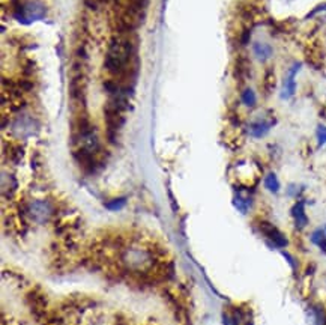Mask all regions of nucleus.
Listing matches in <instances>:
<instances>
[{
	"label": "nucleus",
	"instance_id": "f257e3e1",
	"mask_svg": "<svg viewBox=\"0 0 326 325\" xmlns=\"http://www.w3.org/2000/svg\"><path fill=\"white\" fill-rule=\"evenodd\" d=\"M134 55V47L130 40L119 37L114 38L108 47L104 67L108 73L116 74L118 77H125L128 74V65Z\"/></svg>",
	"mask_w": 326,
	"mask_h": 325
},
{
	"label": "nucleus",
	"instance_id": "f03ea898",
	"mask_svg": "<svg viewBox=\"0 0 326 325\" xmlns=\"http://www.w3.org/2000/svg\"><path fill=\"white\" fill-rule=\"evenodd\" d=\"M122 260L126 268L136 272H144L152 268V254L140 248H128L122 254Z\"/></svg>",
	"mask_w": 326,
	"mask_h": 325
},
{
	"label": "nucleus",
	"instance_id": "7ed1b4c3",
	"mask_svg": "<svg viewBox=\"0 0 326 325\" xmlns=\"http://www.w3.org/2000/svg\"><path fill=\"white\" fill-rule=\"evenodd\" d=\"M16 17L24 25L34 23L36 20H42L46 17V7L40 2H26L17 7Z\"/></svg>",
	"mask_w": 326,
	"mask_h": 325
},
{
	"label": "nucleus",
	"instance_id": "20e7f679",
	"mask_svg": "<svg viewBox=\"0 0 326 325\" xmlns=\"http://www.w3.org/2000/svg\"><path fill=\"white\" fill-rule=\"evenodd\" d=\"M28 212L30 218L36 223H46L53 215V206L47 200H35L29 205Z\"/></svg>",
	"mask_w": 326,
	"mask_h": 325
},
{
	"label": "nucleus",
	"instance_id": "39448f33",
	"mask_svg": "<svg viewBox=\"0 0 326 325\" xmlns=\"http://www.w3.org/2000/svg\"><path fill=\"white\" fill-rule=\"evenodd\" d=\"M38 124L30 116H22L12 124V133L17 137H29L34 133H36Z\"/></svg>",
	"mask_w": 326,
	"mask_h": 325
},
{
	"label": "nucleus",
	"instance_id": "423d86ee",
	"mask_svg": "<svg viewBox=\"0 0 326 325\" xmlns=\"http://www.w3.org/2000/svg\"><path fill=\"white\" fill-rule=\"evenodd\" d=\"M300 70V64H293L288 71H287V76L284 79V83H282V89H281V98L282 100H288L294 95L296 92V82H294V77L296 74L299 73Z\"/></svg>",
	"mask_w": 326,
	"mask_h": 325
},
{
	"label": "nucleus",
	"instance_id": "0eeeda50",
	"mask_svg": "<svg viewBox=\"0 0 326 325\" xmlns=\"http://www.w3.org/2000/svg\"><path fill=\"white\" fill-rule=\"evenodd\" d=\"M260 230H262V233H263L270 242H274L276 247H286V245H287V238H286L275 226H272L270 223H266V221L260 223Z\"/></svg>",
	"mask_w": 326,
	"mask_h": 325
},
{
	"label": "nucleus",
	"instance_id": "6e6552de",
	"mask_svg": "<svg viewBox=\"0 0 326 325\" xmlns=\"http://www.w3.org/2000/svg\"><path fill=\"white\" fill-rule=\"evenodd\" d=\"M292 215L294 218V224L298 229H304L308 223L306 214H305V203L300 200L298 203H294V206L292 208Z\"/></svg>",
	"mask_w": 326,
	"mask_h": 325
},
{
	"label": "nucleus",
	"instance_id": "1a4fd4ad",
	"mask_svg": "<svg viewBox=\"0 0 326 325\" xmlns=\"http://www.w3.org/2000/svg\"><path fill=\"white\" fill-rule=\"evenodd\" d=\"M272 124H274V122H268V121H256V122H252V124L250 125V134H251L252 137L260 139V137H263V136L268 134V131L270 130Z\"/></svg>",
	"mask_w": 326,
	"mask_h": 325
},
{
	"label": "nucleus",
	"instance_id": "9d476101",
	"mask_svg": "<svg viewBox=\"0 0 326 325\" xmlns=\"http://www.w3.org/2000/svg\"><path fill=\"white\" fill-rule=\"evenodd\" d=\"M252 53L260 62H266L272 56V47L266 43H254Z\"/></svg>",
	"mask_w": 326,
	"mask_h": 325
},
{
	"label": "nucleus",
	"instance_id": "9b49d317",
	"mask_svg": "<svg viewBox=\"0 0 326 325\" xmlns=\"http://www.w3.org/2000/svg\"><path fill=\"white\" fill-rule=\"evenodd\" d=\"M250 205H251V199L250 197H246V196H244V194H236V197H234V206L242 212V214H245L248 209H250Z\"/></svg>",
	"mask_w": 326,
	"mask_h": 325
},
{
	"label": "nucleus",
	"instance_id": "f8f14e48",
	"mask_svg": "<svg viewBox=\"0 0 326 325\" xmlns=\"http://www.w3.org/2000/svg\"><path fill=\"white\" fill-rule=\"evenodd\" d=\"M264 187L270 191V193H278L280 191V181L276 178L275 173H269L264 178Z\"/></svg>",
	"mask_w": 326,
	"mask_h": 325
},
{
	"label": "nucleus",
	"instance_id": "ddd939ff",
	"mask_svg": "<svg viewBox=\"0 0 326 325\" xmlns=\"http://www.w3.org/2000/svg\"><path fill=\"white\" fill-rule=\"evenodd\" d=\"M311 241L316 245L323 247L326 244V229H316L311 235Z\"/></svg>",
	"mask_w": 326,
	"mask_h": 325
},
{
	"label": "nucleus",
	"instance_id": "4468645a",
	"mask_svg": "<svg viewBox=\"0 0 326 325\" xmlns=\"http://www.w3.org/2000/svg\"><path fill=\"white\" fill-rule=\"evenodd\" d=\"M242 103L246 106V107H254L256 106V103H257V98H256V94H254V91L252 89H245L244 92H242Z\"/></svg>",
	"mask_w": 326,
	"mask_h": 325
},
{
	"label": "nucleus",
	"instance_id": "2eb2a0df",
	"mask_svg": "<svg viewBox=\"0 0 326 325\" xmlns=\"http://www.w3.org/2000/svg\"><path fill=\"white\" fill-rule=\"evenodd\" d=\"M126 203V199L125 197H120V199H113L110 202L106 203V208L110 209V211H118V209H122Z\"/></svg>",
	"mask_w": 326,
	"mask_h": 325
},
{
	"label": "nucleus",
	"instance_id": "dca6fc26",
	"mask_svg": "<svg viewBox=\"0 0 326 325\" xmlns=\"http://www.w3.org/2000/svg\"><path fill=\"white\" fill-rule=\"evenodd\" d=\"M274 80H275V77H274V73L269 70L268 73H266V76H264V89L268 91V92H270L272 89H274V86H275V83H274Z\"/></svg>",
	"mask_w": 326,
	"mask_h": 325
},
{
	"label": "nucleus",
	"instance_id": "f3484780",
	"mask_svg": "<svg viewBox=\"0 0 326 325\" xmlns=\"http://www.w3.org/2000/svg\"><path fill=\"white\" fill-rule=\"evenodd\" d=\"M317 142H318V146L326 145V127L324 125L317 127Z\"/></svg>",
	"mask_w": 326,
	"mask_h": 325
}]
</instances>
